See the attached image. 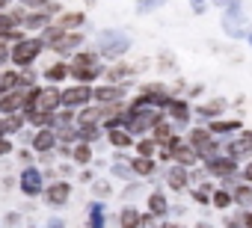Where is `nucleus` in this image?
Instances as JSON below:
<instances>
[{
    "label": "nucleus",
    "mask_w": 252,
    "mask_h": 228,
    "mask_svg": "<svg viewBox=\"0 0 252 228\" xmlns=\"http://www.w3.org/2000/svg\"><path fill=\"white\" fill-rule=\"evenodd\" d=\"M131 51V36L122 30H101L95 36V54L104 59H119Z\"/></svg>",
    "instance_id": "1"
},
{
    "label": "nucleus",
    "mask_w": 252,
    "mask_h": 228,
    "mask_svg": "<svg viewBox=\"0 0 252 228\" xmlns=\"http://www.w3.org/2000/svg\"><path fill=\"white\" fill-rule=\"evenodd\" d=\"M42 51H45V45H42L36 36H27V39L15 42V45L9 48V65H12V68H30V65L42 57Z\"/></svg>",
    "instance_id": "2"
},
{
    "label": "nucleus",
    "mask_w": 252,
    "mask_h": 228,
    "mask_svg": "<svg viewBox=\"0 0 252 228\" xmlns=\"http://www.w3.org/2000/svg\"><path fill=\"white\" fill-rule=\"evenodd\" d=\"M60 107H63V89L60 86H33V110L36 113H57Z\"/></svg>",
    "instance_id": "3"
},
{
    "label": "nucleus",
    "mask_w": 252,
    "mask_h": 228,
    "mask_svg": "<svg viewBox=\"0 0 252 228\" xmlns=\"http://www.w3.org/2000/svg\"><path fill=\"white\" fill-rule=\"evenodd\" d=\"M18 190H21L27 199L42 196V190H45V178H42V169H39L36 163L21 169V175H18Z\"/></svg>",
    "instance_id": "4"
},
{
    "label": "nucleus",
    "mask_w": 252,
    "mask_h": 228,
    "mask_svg": "<svg viewBox=\"0 0 252 228\" xmlns=\"http://www.w3.org/2000/svg\"><path fill=\"white\" fill-rule=\"evenodd\" d=\"M42 199L48 201V207H63V204H68V199H71V184L68 181H51V184H45V190H42Z\"/></svg>",
    "instance_id": "5"
},
{
    "label": "nucleus",
    "mask_w": 252,
    "mask_h": 228,
    "mask_svg": "<svg viewBox=\"0 0 252 228\" xmlns=\"http://www.w3.org/2000/svg\"><path fill=\"white\" fill-rule=\"evenodd\" d=\"M86 104H92V86H68V89H63V107H68V110H80V107H86Z\"/></svg>",
    "instance_id": "6"
},
{
    "label": "nucleus",
    "mask_w": 252,
    "mask_h": 228,
    "mask_svg": "<svg viewBox=\"0 0 252 228\" xmlns=\"http://www.w3.org/2000/svg\"><path fill=\"white\" fill-rule=\"evenodd\" d=\"M30 151H33L36 157H39V154H51V151H57V134H54L51 128H45V131H33Z\"/></svg>",
    "instance_id": "7"
},
{
    "label": "nucleus",
    "mask_w": 252,
    "mask_h": 228,
    "mask_svg": "<svg viewBox=\"0 0 252 228\" xmlns=\"http://www.w3.org/2000/svg\"><path fill=\"white\" fill-rule=\"evenodd\" d=\"M80 48H83V33L77 30V33H63V39H60L51 51H54L57 57H74Z\"/></svg>",
    "instance_id": "8"
},
{
    "label": "nucleus",
    "mask_w": 252,
    "mask_h": 228,
    "mask_svg": "<svg viewBox=\"0 0 252 228\" xmlns=\"http://www.w3.org/2000/svg\"><path fill=\"white\" fill-rule=\"evenodd\" d=\"M125 98V86H95L92 89V101L98 104V107H107V104H119Z\"/></svg>",
    "instance_id": "9"
},
{
    "label": "nucleus",
    "mask_w": 252,
    "mask_h": 228,
    "mask_svg": "<svg viewBox=\"0 0 252 228\" xmlns=\"http://www.w3.org/2000/svg\"><path fill=\"white\" fill-rule=\"evenodd\" d=\"M24 92L27 89H12L6 95H0V116H12V113L24 110Z\"/></svg>",
    "instance_id": "10"
},
{
    "label": "nucleus",
    "mask_w": 252,
    "mask_h": 228,
    "mask_svg": "<svg viewBox=\"0 0 252 228\" xmlns=\"http://www.w3.org/2000/svg\"><path fill=\"white\" fill-rule=\"evenodd\" d=\"M51 24H57L63 33H77V30L86 24V15H83V12H60L57 21H51Z\"/></svg>",
    "instance_id": "11"
},
{
    "label": "nucleus",
    "mask_w": 252,
    "mask_h": 228,
    "mask_svg": "<svg viewBox=\"0 0 252 228\" xmlns=\"http://www.w3.org/2000/svg\"><path fill=\"white\" fill-rule=\"evenodd\" d=\"M240 24H243V12H240L237 3H231V6L225 9V15H222V27H225L228 36H240V33H243Z\"/></svg>",
    "instance_id": "12"
},
{
    "label": "nucleus",
    "mask_w": 252,
    "mask_h": 228,
    "mask_svg": "<svg viewBox=\"0 0 252 228\" xmlns=\"http://www.w3.org/2000/svg\"><path fill=\"white\" fill-rule=\"evenodd\" d=\"M187 184H190V169H184L178 163L166 169V187L169 190H178L181 193V190H187Z\"/></svg>",
    "instance_id": "13"
},
{
    "label": "nucleus",
    "mask_w": 252,
    "mask_h": 228,
    "mask_svg": "<svg viewBox=\"0 0 252 228\" xmlns=\"http://www.w3.org/2000/svg\"><path fill=\"white\" fill-rule=\"evenodd\" d=\"M101 65H95V68H68V77L77 83V86H92L98 77H101Z\"/></svg>",
    "instance_id": "14"
},
{
    "label": "nucleus",
    "mask_w": 252,
    "mask_h": 228,
    "mask_svg": "<svg viewBox=\"0 0 252 228\" xmlns=\"http://www.w3.org/2000/svg\"><path fill=\"white\" fill-rule=\"evenodd\" d=\"M42 77L51 83V86H60L65 77H68V62H63V59H57V62H51L45 71H42Z\"/></svg>",
    "instance_id": "15"
},
{
    "label": "nucleus",
    "mask_w": 252,
    "mask_h": 228,
    "mask_svg": "<svg viewBox=\"0 0 252 228\" xmlns=\"http://www.w3.org/2000/svg\"><path fill=\"white\" fill-rule=\"evenodd\" d=\"M92 157H95V148H92L89 142H74V145H71V157H68V160H71L74 166H89Z\"/></svg>",
    "instance_id": "16"
},
{
    "label": "nucleus",
    "mask_w": 252,
    "mask_h": 228,
    "mask_svg": "<svg viewBox=\"0 0 252 228\" xmlns=\"http://www.w3.org/2000/svg\"><path fill=\"white\" fill-rule=\"evenodd\" d=\"M166 213H169V201H166V193H163V190H155V193L149 196V216L160 219V216H166Z\"/></svg>",
    "instance_id": "17"
},
{
    "label": "nucleus",
    "mask_w": 252,
    "mask_h": 228,
    "mask_svg": "<svg viewBox=\"0 0 252 228\" xmlns=\"http://www.w3.org/2000/svg\"><path fill=\"white\" fill-rule=\"evenodd\" d=\"M86 228H107L104 201H92V204L86 207Z\"/></svg>",
    "instance_id": "18"
},
{
    "label": "nucleus",
    "mask_w": 252,
    "mask_h": 228,
    "mask_svg": "<svg viewBox=\"0 0 252 228\" xmlns=\"http://www.w3.org/2000/svg\"><path fill=\"white\" fill-rule=\"evenodd\" d=\"M101 74L107 77V83H110V86H119V80H128V77L134 74V68H131V65H125V62H116V65L104 68Z\"/></svg>",
    "instance_id": "19"
},
{
    "label": "nucleus",
    "mask_w": 252,
    "mask_h": 228,
    "mask_svg": "<svg viewBox=\"0 0 252 228\" xmlns=\"http://www.w3.org/2000/svg\"><path fill=\"white\" fill-rule=\"evenodd\" d=\"M0 122H3V134H6V140L9 137H18L21 131H24V113H12V116H0Z\"/></svg>",
    "instance_id": "20"
},
{
    "label": "nucleus",
    "mask_w": 252,
    "mask_h": 228,
    "mask_svg": "<svg viewBox=\"0 0 252 228\" xmlns=\"http://www.w3.org/2000/svg\"><path fill=\"white\" fill-rule=\"evenodd\" d=\"M95 65H101V57L95 51H77L68 62V68H95Z\"/></svg>",
    "instance_id": "21"
},
{
    "label": "nucleus",
    "mask_w": 252,
    "mask_h": 228,
    "mask_svg": "<svg viewBox=\"0 0 252 228\" xmlns=\"http://www.w3.org/2000/svg\"><path fill=\"white\" fill-rule=\"evenodd\" d=\"M234 169H237V163H234L231 157H211V160H208V172H211V175L225 178V175H231Z\"/></svg>",
    "instance_id": "22"
},
{
    "label": "nucleus",
    "mask_w": 252,
    "mask_h": 228,
    "mask_svg": "<svg viewBox=\"0 0 252 228\" xmlns=\"http://www.w3.org/2000/svg\"><path fill=\"white\" fill-rule=\"evenodd\" d=\"M119 228H143V213L137 207H122L119 210Z\"/></svg>",
    "instance_id": "23"
},
{
    "label": "nucleus",
    "mask_w": 252,
    "mask_h": 228,
    "mask_svg": "<svg viewBox=\"0 0 252 228\" xmlns=\"http://www.w3.org/2000/svg\"><path fill=\"white\" fill-rule=\"evenodd\" d=\"M172 160H175L178 166H184V169H190V166H193V163L199 160V154H196V151H193V148H190L187 142H181V145H178V148L172 151Z\"/></svg>",
    "instance_id": "24"
},
{
    "label": "nucleus",
    "mask_w": 252,
    "mask_h": 228,
    "mask_svg": "<svg viewBox=\"0 0 252 228\" xmlns=\"http://www.w3.org/2000/svg\"><path fill=\"white\" fill-rule=\"evenodd\" d=\"M107 142L113 145V148H131L134 145V137L128 134V131H122V128H116V131H107Z\"/></svg>",
    "instance_id": "25"
},
{
    "label": "nucleus",
    "mask_w": 252,
    "mask_h": 228,
    "mask_svg": "<svg viewBox=\"0 0 252 228\" xmlns=\"http://www.w3.org/2000/svg\"><path fill=\"white\" fill-rule=\"evenodd\" d=\"M211 142V134H208V128H193L190 131V137H187V145L199 154V148H205Z\"/></svg>",
    "instance_id": "26"
},
{
    "label": "nucleus",
    "mask_w": 252,
    "mask_h": 228,
    "mask_svg": "<svg viewBox=\"0 0 252 228\" xmlns=\"http://www.w3.org/2000/svg\"><path fill=\"white\" fill-rule=\"evenodd\" d=\"M131 172H134L137 178H149V175L155 172V160H152V157H134V160H131Z\"/></svg>",
    "instance_id": "27"
},
{
    "label": "nucleus",
    "mask_w": 252,
    "mask_h": 228,
    "mask_svg": "<svg viewBox=\"0 0 252 228\" xmlns=\"http://www.w3.org/2000/svg\"><path fill=\"white\" fill-rule=\"evenodd\" d=\"M252 151V131L249 134H243L237 142H231V148H228V157L234 160V157H243V154H249Z\"/></svg>",
    "instance_id": "28"
},
{
    "label": "nucleus",
    "mask_w": 252,
    "mask_h": 228,
    "mask_svg": "<svg viewBox=\"0 0 252 228\" xmlns=\"http://www.w3.org/2000/svg\"><path fill=\"white\" fill-rule=\"evenodd\" d=\"M166 110H169V119H175V122H187V119H190V107H187V101H172Z\"/></svg>",
    "instance_id": "29"
},
{
    "label": "nucleus",
    "mask_w": 252,
    "mask_h": 228,
    "mask_svg": "<svg viewBox=\"0 0 252 228\" xmlns=\"http://www.w3.org/2000/svg\"><path fill=\"white\" fill-rule=\"evenodd\" d=\"M110 175H113V178H122V181H131V178H134L131 163H128V160H122V157H116V163L110 166Z\"/></svg>",
    "instance_id": "30"
},
{
    "label": "nucleus",
    "mask_w": 252,
    "mask_h": 228,
    "mask_svg": "<svg viewBox=\"0 0 252 228\" xmlns=\"http://www.w3.org/2000/svg\"><path fill=\"white\" fill-rule=\"evenodd\" d=\"M33 86H39V71L18 68V89H33Z\"/></svg>",
    "instance_id": "31"
},
{
    "label": "nucleus",
    "mask_w": 252,
    "mask_h": 228,
    "mask_svg": "<svg viewBox=\"0 0 252 228\" xmlns=\"http://www.w3.org/2000/svg\"><path fill=\"white\" fill-rule=\"evenodd\" d=\"M231 131H240V119H222V122H211L208 134H231Z\"/></svg>",
    "instance_id": "32"
},
{
    "label": "nucleus",
    "mask_w": 252,
    "mask_h": 228,
    "mask_svg": "<svg viewBox=\"0 0 252 228\" xmlns=\"http://www.w3.org/2000/svg\"><path fill=\"white\" fill-rule=\"evenodd\" d=\"M18 89V71H0V95Z\"/></svg>",
    "instance_id": "33"
},
{
    "label": "nucleus",
    "mask_w": 252,
    "mask_h": 228,
    "mask_svg": "<svg viewBox=\"0 0 252 228\" xmlns=\"http://www.w3.org/2000/svg\"><path fill=\"white\" fill-rule=\"evenodd\" d=\"M222 110H225V101H222V98H214V101H208V104L199 107V116H214V119H217Z\"/></svg>",
    "instance_id": "34"
},
{
    "label": "nucleus",
    "mask_w": 252,
    "mask_h": 228,
    "mask_svg": "<svg viewBox=\"0 0 252 228\" xmlns=\"http://www.w3.org/2000/svg\"><path fill=\"white\" fill-rule=\"evenodd\" d=\"M152 131H155V142H158V145H160V142H166V140L172 137V128H169V125H166L163 119H158Z\"/></svg>",
    "instance_id": "35"
},
{
    "label": "nucleus",
    "mask_w": 252,
    "mask_h": 228,
    "mask_svg": "<svg viewBox=\"0 0 252 228\" xmlns=\"http://www.w3.org/2000/svg\"><path fill=\"white\" fill-rule=\"evenodd\" d=\"M134 145H137V157H152L155 160V151H158V142L155 140H140Z\"/></svg>",
    "instance_id": "36"
},
{
    "label": "nucleus",
    "mask_w": 252,
    "mask_h": 228,
    "mask_svg": "<svg viewBox=\"0 0 252 228\" xmlns=\"http://www.w3.org/2000/svg\"><path fill=\"white\" fill-rule=\"evenodd\" d=\"M92 193H95V199L101 201V199H110L113 187H110V181H92Z\"/></svg>",
    "instance_id": "37"
},
{
    "label": "nucleus",
    "mask_w": 252,
    "mask_h": 228,
    "mask_svg": "<svg viewBox=\"0 0 252 228\" xmlns=\"http://www.w3.org/2000/svg\"><path fill=\"white\" fill-rule=\"evenodd\" d=\"M48 3H51V0H18V6H21L24 12H42Z\"/></svg>",
    "instance_id": "38"
},
{
    "label": "nucleus",
    "mask_w": 252,
    "mask_h": 228,
    "mask_svg": "<svg viewBox=\"0 0 252 228\" xmlns=\"http://www.w3.org/2000/svg\"><path fill=\"white\" fill-rule=\"evenodd\" d=\"M211 201L222 210V207H228V204H231V193H225V190H214V193H211Z\"/></svg>",
    "instance_id": "39"
},
{
    "label": "nucleus",
    "mask_w": 252,
    "mask_h": 228,
    "mask_svg": "<svg viewBox=\"0 0 252 228\" xmlns=\"http://www.w3.org/2000/svg\"><path fill=\"white\" fill-rule=\"evenodd\" d=\"M163 3H166V0H140V3H137V12H140V15H146V12L160 9Z\"/></svg>",
    "instance_id": "40"
},
{
    "label": "nucleus",
    "mask_w": 252,
    "mask_h": 228,
    "mask_svg": "<svg viewBox=\"0 0 252 228\" xmlns=\"http://www.w3.org/2000/svg\"><path fill=\"white\" fill-rule=\"evenodd\" d=\"M231 201H243V204H249V201H252V187H237V190L231 193Z\"/></svg>",
    "instance_id": "41"
},
{
    "label": "nucleus",
    "mask_w": 252,
    "mask_h": 228,
    "mask_svg": "<svg viewBox=\"0 0 252 228\" xmlns=\"http://www.w3.org/2000/svg\"><path fill=\"white\" fill-rule=\"evenodd\" d=\"M3 225H6V228H18V225H21V213H18V210H9V213L3 216Z\"/></svg>",
    "instance_id": "42"
},
{
    "label": "nucleus",
    "mask_w": 252,
    "mask_h": 228,
    "mask_svg": "<svg viewBox=\"0 0 252 228\" xmlns=\"http://www.w3.org/2000/svg\"><path fill=\"white\" fill-rule=\"evenodd\" d=\"M18 160H21L24 166H33V163H36V154H33L30 148H21V151H18Z\"/></svg>",
    "instance_id": "43"
},
{
    "label": "nucleus",
    "mask_w": 252,
    "mask_h": 228,
    "mask_svg": "<svg viewBox=\"0 0 252 228\" xmlns=\"http://www.w3.org/2000/svg\"><path fill=\"white\" fill-rule=\"evenodd\" d=\"M15 151V145L9 142V140H0V157H6V154H12Z\"/></svg>",
    "instance_id": "44"
},
{
    "label": "nucleus",
    "mask_w": 252,
    "mask_h": 228,
    "mask_svg": "<svg viewBox=\"0 0 252 228\" xmlns=\"http://www.w3.org/2000/svg\"><path fill=\"white\" fill-rule=\"evenodd\" d=\"M9 65V48H0V71Z\"/></svg>",
    "instance_id": "45"
},
{
    "label": "nucleus",
    "mask_w": 252,
    "mask_h": 228,
    "mask_svg": "<svg viewBox=\"0 0 252 228\" xmlns=\"http://www.w3.org/2000/svg\"><path fill=\"white\" fill-rule=\"evenodd\" d=\"M45 228H65V222H63V219H60V216H51V219H48V225H45Z\"/></svg>",
    "instance_id": "46"
},
{
    "label": "nucleus",
    "mask_w": 252,
    "mask_h": 228,
    "mask_svg": "<svg viewBox=\"0 0 252 228\" xmlns=\"http://www.w3.org/2000/svg\"><path fill=\"white\" fill-rule=\"evenodd\" d=\"M18 140H21L24 145H30V140H33V131H21V134H18Z\"/></svg>",
    "instance_id": "47"
},
{
    "label": "nucleus",
    "mask_w": 252,
    "mask_h": 228,
    "mask_svg": "<svg viewBox=\"0 0 252 228\" xmlns=\"http://www.w3.org/2000/svg\"><path fill=\"white\" fill-rule=\"evenodd\" d=\"M80 181H83V184H92V181H95V175H92L89 169H83V172H80Z\"/></svg>",
    "instance_id": "48"
},
{
    "label": "nucleus",
    "mask_w": 252,
    "mask_h": 228,
    "mask_svg": "<svg viewBox=\"0 0 252 228\" xmlns=\"http://www.w3.org/2000/svg\"><path fill=\"white\" fill-rule=\"evenodd\" d=\"M231 3H237V0H214V6H222V9H228Z\"/></svg>",
    "instance_id": "49"
},
{
    "label": "nucleus",
    "mask_w": 252,
    "mask_h": 228,
    "mask_svg": "<svg viewBox=\"0 0 252 228\" xmlns=\"http://www.w3.org/2000/svg\"><path fill=\"white\" fill-rule=\"evenodd\" d=\"M243 181H252V163L243 166Z\"/></svg>",
    "instance_id": "50"
},
{
    "label": "nucleus",
    "mask_w": 252,
    "mask_h": 228,
    "mask_svg": "<svg viewBox=\"0 0 252 228\" xmlns=\"http://www.w3.org/2000/svg\"><path fill=\"white\" fill-rule=\"evenodd\" d=\"M12 184H18V181H15V178H12V175H6V178H3V187H6V190H9V187H12Z\"/></svg>",
    "instance_id": "51"
},
{
    "label": "nucleus",
    "mask_w": 252,
    "mask_h": 228,
    "mask_svg": "<svg viewBox=\"0 0 252 228\" xmlns=\"http://www.w3.org/2000/svg\"><path fill=\"white\" fill-rule=\"evenodd\" d=\"M0 140H6V134H3V122H0Z\"/></svg>",
    "instance_id": "52"
},
{
    "label": "nucleus",
    "mask_w": 252,
    "mask_h": 228,
    "mask_svg": "<svg viewBox=\"0 0 252 228\" xmlns=\"http://www.w3.org/2000/svg\"><path fill=\"white\" fill-rule=\"evenodd\" d=\"M193 3H196V9H202V3H205V0H193Z\"/></svg>",
    "instance_id": "53"
},
{
    "label": "nucleus",
    "mask_w": 252,
    "mask_h": 228,
    "mask_svg": "<svg viewBox=\"0 0 252 228\" xmlns=\"http://www.w3.org/2000/svg\"><path fill=\"white\" fill-rule=\"evenodd\" d=\"M160 228H181V225H160Z\"/></svg>",
    "instance_id": "54"
},
{
    "label": "nucleus",
    "mask_w": 252,
    "mask_h": 228,
    "mask_svg": "<svg viewBox=\"0 0 252 228\" xmlns=\"http://www.w3.org/2000/svg\"><path fill=\"white\" fill-rule=\"evenodd\" d=\"M249 45H252V33H249Z\"/></svg>",
    "instance_id": "55"
},
{
    "label": "nucleus",
    "mask_w": 252,
    "mask_h": 228,
    "mask_svg": "<svg viewBox=\"0 0 252 228\" xmlns=\"http://www.w3.org/2000/svg\"><path fill=\"white\" fill-rule=\"evenodd\" d=\"M30 228H36V225H30Z\"/></svg>",
    "instance_id": "56"
}]
</instances>
